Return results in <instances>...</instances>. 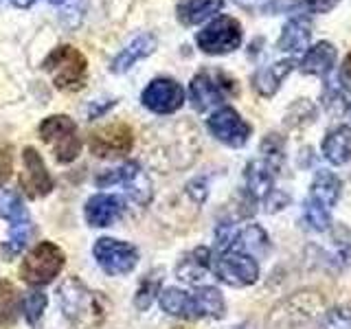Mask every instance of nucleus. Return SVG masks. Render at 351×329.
Returning <instances> with one entry per match:
<instances>
[{
    "label": "nucleus",
    "mask_w": 351,
    "mask_h": 329,
    "mask_svg": "<svg viewBox=\"0 0 351 329\" xmlns=\"http://www.w3.org/2000/svg\"><path fill=\"white\" fill-rule=\"evenodd\" d=\"M327 312L323 292L303 288L274 303L266 318V329H321Z\"/></svg>",
    "instance_id": "obj_1"
},
{
    "label": "nucleus",
    "mask_w": 351,
    "mask_h": 329,
    "mask_svg": "<svg viewBox=\"0 0 351 329\" xmlns=\"http://www.w3.org/2000/svg\"><path fill=\"white\" fill-rule=\"evenodd\" d=\"M58 299L64 316L75 329H99L106 321V303L77 277H69L58 288Z\"/></svg>",
    "instance_id": "obj_2"
},
{
    "label": "nucleus",
    "mask_w": 351,
    "mask_h": 329,
    "mask_svg": "<svg viewBox=\"0 0 351 329\" xmlns=\"http://www.w3.org/2000/svg\"><path fill=\"white\" fill-rule=\"evenodd\" d=\"M340 191H343V182L334 173L327 169H318L310 184V195L305 200L303 219L310 230L314 233H325L332 226V208L336 206Z\"/></svg>",
    "instance_id": "obj_3"
},
{
    "label": "nucleus",
    "mask_w": 351,
    "mask_h": 329,
    "mask_svg": "<svg viewBox=\"0 0 351 329\" xmlns=\"http://www.w3.org/2000/svg\"><path fill=\"white\" fill-rule=\"evenodd\" d=\"M42 69L49 73L53 86L64 93H77L86 86L88 75V60L82 51H77L71 44H62L55 47L47 60H44Z\"/></svg>",
    "instance_id": "obj_4"
},
{
    "label": "nucleus",
    "mask_w": 351,
    "mask_h": 329,
    "mask_svg": "<svg viewBox=\"0 0 351 329\" xmlns=\"http://www.w3.org/2000/svg\"><path fill=\"white\" fill-rule=\"evenodd\" d=\"M40 138L53 149L58 162H73L82 154V136L77 123L66 114H53L40 123Z\"/></svg>",
    "instance_id": "obj_5"
},
{
    "label": "nucleus",
    "mask_w": 351,
    "mask_h": 329,
    "mask_svg": "<svg viewBox=\"0 0 351 329\" xmlns=\"http://www.w3.org/2000/svg\"><path fill=\"white\" fill-rule=\"evenodd\" d=\"M66 263L64 250L53 241H42L20 266V279L29 285H47L62 272Z\"/></svg>",
    "instance_id": "obj_6"
},
{
    "label": "nucleus",
    "mask_w": 351,
    "mask_h": 329,
    "mask_svg": "<svg viewBox=\"0 0 351 329\" xmlns=\"http://www.w3.org/2000/svg\"><path fill=\"white\" fill-rule=\"evenodd\" d=\"M235 93V82L222 71H200L189 84V101L197 112H206L213 106H219Z\"/></svg>",
    "instance_id": "obj_7"
},
{
    "label": "nucleus",
    "mask_w": 351,
    "mask_h": 329,
    "mask_svg": "<svg viewBox=\"0 0 351 329\" xmlns=\"http://www.w3.org/2000/svg\"><path fill=\"white\" fill-rule=\"evenodd\" d=\"M211 272L215 277L233 288H246V285L257 283L259 279V263L255 257L239 250H222L213 259L211 257Z\"/></svg>",
    "instance_id": "obj_8"
},
{
    "label": "nucleus",
    "mask_w": 351,
    "mask_h": 329,
    "mask_svg": "<svg viewBox=\"0 0 351 329\" xmlns=\"http://www.w3.org/2000/svg\"><path fill=\"white\" fill-rule=\"evenodd\" d=\"M197 47L206 55H226L241 47V25L230 16H219L195 36Z\"/></svg>",
    "instance_id": "obj_9"
},
{
    "label": "nucleus",
    "mask_w": 351,
    "mask_h": 329,
    "mask_svg": "<svg viewBox=\"0 0 351 329\" xmlns=\"http://www.w3.org/2000/svg\"><path fill=\"white\" fill-rule=\"evenodd\" d=\"M93 252L101 270L106 274H112V277L132 272L136 268V261H138V250L134 246L128 244V241L112 239V237L97 239Z\"/></svg>",
    "instance_id": "obj_10"
},
{
    "label": "nucleus",
    "mask_w": 351,
    "mask_h": 329,
    "mask_svg": "<svg viewBox=\"0 0 351 329\" xmlns=\"http://www.w3.org/2000/svg\"><path fill=\"white\" fill-rule=\"evenodd\" d=\"M206 127L211 132V136H215L219 143H224L228 147H244L252 134V127L248 121L241 119V114L230 106L215 110V112L208 117Z\"/></svg>",
    "instance_id": "obj_11"
},
{
    "label": "nucleus",
    "mask_w": 351,
    "mask_h": 329,
    "mask_svg": "<svg viewBox=\"0 0 351 329\" xmlns=\"http://www.w3.org/2000/svg\"><path fill=\"white\" fill-rule=\"evenodd\" d=\"M134 147V132L125 123H110L90 134V151L99 158L125 156Z\"/></svg>",
    "instance_id": "obj_12"
},
{
    "label": "nucleus",
    "mask_w": 351,
    "mask_h": 329,
    "mask_svg": "<svg viewBox=\"0 0 351 329\" xmlns=\"http://www.w3.org/2000/svg\"><path fill=\"white\" fill-rule=\"evenodd\" d=\"M184 88L169 77H158L154 80L145 90H143L141 101L147 110L156 114H171L180 110L184 103Z\"/></svg>",
    "instance_id": "obj_13"
},
{
    "label": "nucleus",
    "mask_w": 351,
    "mask_h": 329,
    "mask_svg": "<svg viewBox=\"0 0 351 329\" xmlns=\"http://www.w3.org/2000/svg\"><path fill=\"white\" fill-rule=\"evenodd\" d=\"M22 162H25V171L20 175V184L29 197H42L53 191V178L44 164L42 156L36 147H25L22 151Z\"/></svg>",
    "instance_id": "obj_14"
},
{
    "label": "nucleus",
    "mask_w": 351,
    "mask_h": 329,
    "mask_svg": "<svg viewBox=\"0 0 351 329\" xmlns=\"http://www.w3.org/2000/svg\"><path fill=\"white\" fill-rule=\"evenodd\" d=\"M123 211H125L123 197L110 195V193H97L86 202L84 215H86L88 226L104 228V226H110L114 219H119L121 215H123Z\"/></svg>",
    "instance_id": "obj_15"
},
{
    "label": "nucleus",
    "mask_w": 351,
    "mask_h": 329,
    "mask_svg": "<svg viewBox=\"0 0 351 329\" xmlns=\"http://www.w3.org/2000/svg\"><path fill=\"white\" fill-rule=\"evenodd\" d=\"M296 66V60H281V62H274L266 69H261L255 73L252 77V88L257 90L259 97H274L277 90L281 88V84L285 82V77H288Z\"/></svg>",
    "instance_id": "obj_16"
},
{
    "label": "nucleus",
    "mask_w": 351,
    "mask_h": 329,
    "mask_svg": "<svg viewBox=\"0 0 351 329\" xmlns=\"http://www.w3.org/2000/svg\"><path fill=\"white\" fill-rule=\"evenodd\" d=\"M336 47L332 42L321 40L316 42L314 47H307L303 60H301V71L305 75H316V77H327L332 73L334 64H336Z\"/></svg>",
    "instance_id": "obj_17"
},
{
    "label": "nucleus",
    "mask_w": 351,
    "mask_h": 329,
    "mask_svg": "<svg viewBox=\"0 0 351 329\" xmlns=\"http://www.w3.org/2000/svg\"><path fill=\"white\" fill-rule=\"evenodd\" d=\"M156 44L158 42H156V38L152 36V33H143V36H136L125 49H121V53L112 60V64H110V71H112V73H125V71H130L138 60H145L147 55H152L154 51H156Z\"/></svg>",
    "instance_id": "obj_18"
},
{
    "label": "nucleus",
    "mask_w": 351,
    "mask_h": 329,
    "mask_svg": "<svg viewBox=\"0 0 351 329\" xmlns=\"http://www.w3.org/2000/svg\"><path fill=\"white\" fill-rule=\"evenodd\" d=\"M310 38H312L310 20L305 16L292 18L290 22H285L281 36L277 40V49L283 53H303L310 47Z\"/></svg>",
    "instance_id": "obj_19"
},
{
    "label": "nucleus",
    "mask_w": 351,
    "mask_h": 329,
    "mask_svg": "<svg viewBox=\"0 0 351 329\" xmlns=\"http://www.w3.org/2000/svg\"><path fill=\"white\" fill-rule=\"evenodd\" d=\"M226 250H239V252H246L250 257H263V255H268V250H270V239L261 226L250 224L244 230H235V235L230 239Z\"/></svg>",
    "instance_id": "obj_20"
},
{
    "label": "nucleus",
    "mask_w": 351,
    "mask_h": 329,
    "mask_svg": "<svg viewBox=\"0 0 351 329\" xmlns=\"http://www.w3.org/2000/svg\"><path fill=\"white\" fill-rule=\"evenodd\" d=\"M323 156L332 164H347L351 160V127L338 125L329 130L323 138Z\"/></svg>",
    "instance_id": "obj_21"
},
{
    "label": "nucleus",
    "mask_w": 351,
    "mask_h": 329,
    "mask_svg": "<svg viewBox=\"0 0 351 329\" xmlns=\"http://www.w3.org/2000/svg\"><path fill=\"white\" fill-rule=\"evenodd\" d=\"M244 178H246V193L255 202H259V200H263V197H266L272 191L274 169L270 167L266 160H250L246 171H244Z\"/></svg>",
    "instance_id": "obj_22"
},
{
    "label": "nucleus",
    "mask_w": 351,
    "mask_h": 329,
    "mask_svg": "<svg viewBox=\"0 0 351 329\" xmlns=\"http://www.w3.org/2000/svg\"><path fill=\"white\" fill-rule=\"evenodd\" d=\"M160 307L162 312H167L169 316H178L186 318V321H195V318H202L200 310H197L195 296L186 294L178 288H167L160 292Z\"/></svg>",
    "instance_id": "obj_23"
},
{
    "label": "nucleus",
    "mask_w": 351,
    "mask_h": 329,
    "mask_svg": "<svg viewBox=\"0 0 351 329\" xmlns=\"http://www.w3.org/2000/svg\"><path fill=\"white\" fill-rule=\"evenodd\" d=\"M222 7L224 0H180L176 7V16L184 27H193L215 16Z\"/></svg>",
    "instance_id": "obj_24"
},
{
    "label": "nucleus",
    "mask_w": 351,
    "mask_h": 329,
    "mask_svg": "<svg viewBox=\"0 0 351 329\" xmlns=\"http://www.w3.org/2000/svg\"><path fill=\"white\" fill-rule=\"evenodd\" d=\"M208 270H211V250L200 246L182 259L176 272H178V279L186 283H200Z\"/></svg>",
    "instance_id": "obj_25"
},
{
    "label": "nucleus",
    "mask_w": 351,
    "mask_h": 329,
    "mask_svg": "<svg viewBox=\"0 0 351 329\" xmlns=\"http://www.w3.org/2000/svg\"><path fill=\"white\" fill-rule=\"evenodd\" d=\"M29 235H31V219L29 215L22 217V219H16V222H11V228H9V237L0 248L3 252V257L7 261H11L14 257H18L22 250H25L27 241H29Z\"/></svg>",
    "instance_id": "obj_26"
},
{
    "label": "nucleus",
    "mask_w": 351,
    "mask_h": 329,
    "mask_svg": "<svg viewBox=\"0 0 351 329\" xmlns=\"http://www.w3.org/2000/svg\"><path fill=\"white\" fill-rule=\"evenodd\" d=\"M195 296V303H197V310H200V316H208V318H222L226 312V303H224V296L217 288H211V285H204V288H197Z\"/></svg>",
    "instance_id": "obj_27"
},
{
    "label": "nucleus",
    "mask_w": 351,
    "mask_h": 329,
    "mask_svg": "<svg viewBox=\"0 0 351 329\" xmlns=\"http://www.w3.org/2000/svg\"><path fill=\"white\" fill-rule=\"evenodd\" d=\"M160 283H162V270H154L149 274H145V279L141 281L138 290L134 294V305L136 310L145 312L152 307L154 299H156V294H160Z\"/></svg>",
    "instance_id": "obj_28"
},
{
    "label": "nucleus",
    "mask_w": 351,
    "mask_h": 329,
    "mask_svg": "<svg viewBox=\"0 0 351 329\" xmlns=\"http://www.w3.org/2000/svg\"><path fill=\"white\" fill-rule=\"evenodd\" d=\"M141 173H143L141 164L134 162V160H130V162L121 164V167H117V169H108L104 173H99L95 178V182H97V186H110V184H117V182L128 186V184L134 182Z\"/></svg>",
    "instance_id": "obj_29"
},
{
    "label": "nucleus",
    "mask_w": 351,
    "mask_h": 329,
    "mask_svg": "<svg viewBox=\"0 0 351 329\" xmlns=\"http://www.w3.org/2000/svg\"><path fill=\"white\" fill-rule=\"evenodd\" d=\"M20 299L16 288L9 281L0 279V325H9L16 321L18 316Z\"/></svg>",
    "instance_id": "obj_30"
},
{
    "label": "nucleus",
    "mask_w": 351,
    "mask_h": 329,
    "mask_svg": "<svg viewBox=\"0 0 351 329\" xmlns=\"http://www.w3.org/2000/svg\"><path fill=\"white\" fill-rule=\"evenodd\" d=\"M261 151H263V156H266L263 160L277 171L283 164V158H285V141L279 134H268L261 141Z\"/></svg>",
    "instance_id": "obj_31"
},
{
    "label": "nucleus",
    "mask_w": 351,
    "mask_h": 329,
    "mask_svg": "<svg viewBox=\"0 0 351 329\" xmlns=\"http://www.w3.org/2000/svg\"><path fill=\"white\" fill-rule=\"evenodd\" d=\"M314 119H316V108L310 99H299V101H294L288 110V125L292 127L310 125L314 123Z\"/></svg>",
    "instance_id": "obj_32"
},
{
    "label": "nucleus",
    "mask_w": 351,
    "mask_h": 329,
    "mask_svg": "<svg viewBox=\"0 0 351 329\" xmlns=\"http://www.w3.org/2000/svg\"><path fill=\"white\" fill-rule=\"evenodd\" d=\"M321 329H351V303H343L327 310Z\"/></svg>",
    "instance_id": "obj_33"
},
{
    "label": "nucleus",
    "mask_w": 351,
    "mask_h": 329,
    "mask_svg": "<svg viewBox=\"0 0 351 329\" xmlns=\"http://www.w3.org/2000/svg\"><path fill=\"white\" fill-rule=\"evenodd\" d=\"M0 217H7L9 222L27 217V208L16 193H11V191L0 193Z\"/></svg>",
    "instance_id": "obj_34"
},
{
    "label": "nucleus",
    "mask_w": 351,
    "mask_h": 329,
    "mask_svg": "<svg viewBox=\"0 0 351 329\" xmlns=\"http://www.w3.org/2000/svg\"><path fill=\"white\" fill-rule=\"evenodd\" d=\"M47 303H49L47 294H42V292H29L25 296V316L31 327H36L40 323L44 310H47Z\"/></svg>",
    "instance_id": "obj_35"
},
{
    "label": "nucleus",
    "mask_w": 351,
    "mask_h": 329,
    "mask_svg": "<svg viewBox=\"0 0 351 329\" xmlns=\"http://www.w3.org/2000/svg\"><path fill=\"white\" fill-rule=\"evenodd\" d=\"M266 14H296L301 16L303 11H307L305 0H270L266 5Z\"/></svg>",
    "instance_id": "obj_36"
},
{
    "label": "nucleus",
    "mask_w": 351,
    "mask_h": 329,
    "mask_svg": "<svg viewBox=\"0 0 351 329\" xmlns=\"http://www.w3.org/2000/svg\"><path fill=\"white\" fill-rule=\"evenodd\" d=\"M11 169H14V154H11V145L0 143V186L9 180Z\"/></svg>",
    "instance_id": "obj_37"
},
{
    "label": "nucleus",
    "mask_w": 351,
    "mask_h": 329,
    "mask_svg": "<svg viewBox=\"0 0 351 329\" xmlns=\"http://www.w3.org/2000/svg\"><path fill=\"white\" fill-rule=\"evenodd\" d=\"M290 204V195L283 193V191H270L266 197H263V206H266L268 213H277V211H283L285 206Z\"/></svg>",
    "instance_id": "obj_38"
},
{
    "label": "nucleus",
    "mask_w": 351,
    "mask_h": 329,
    "mask_svg": "<svg viewBox=\"0 0 351 329\" xmlns=\"http://www.w3.org/2000/svg\"><path fill=\"white\" fill-rule=\"evenodd\" d=\"M186 193H189L197 204H202L208 195V189H206V180L204 178H195L186 184Z\"/></svg>",
    "instance_id": "obj_39"
},
{
    "label": "nucleus",
    "mask_w": 351,
    "mask_h": 329,
    "mask_svg": "<svg viewBox=\"0 0 351 329\" xmlns=\"http://www.w3.org/2000/svg\"><path fill=\"white\" fill-rule=\"evenodd\" d=\"M340 0H305L307 11H314V14H329L334 7H338Z\"/></svg>",
    "instance_id": "obj_40"
},
{
    "label": "nucleus",
    "mask_w": 351,
    "mask_h": 329,
    "mask_svg": "<svg viewBox=\"0 0 351 329\" xmlns=\"http://www.w3.org/2000/svg\"><path fill=\"white\" fill-rule=\"evenodd\" d=\"M332 241H336V244L340 246V250H343V248H351V230L347 226H343V224L334 226Z\"/></svg>",
    "instance_id": "obj_41"
},
{
    "label": "nucleus",
    "mask_w": 351,
    "mask_h": 329,
    "mask_svg": "<svg viewBox=\"0 0 351 329\" xmlns=\"http://www.w3.org/2000/svg\"><path fill=\"white\" fill-rule=\"evenodd\" d=\"M233 3L246 11H263L270 0H233Z\"/></svg>",
    "instance_id": "obj_42"
},
{
    "label": "nucleus",
    "mask_w": 351,
    "mask_h": 329,
    "mask_svg": "<svg viewBox=\"0 0 351 329\" xmlns=\"http://www.w3.org/2000/svg\"><path fill=\"white\" fill-rule=\"evenodd\" d=\"M114 106V101L112 99H108V103H104V106H99V103H93L90 108H88V121H93V119H97V117H101V114H106L110 108Z\"/></svg>",
    "instance_id": "obj_43"
},
{
    "label": "nucleus",
    "mask_w": 351,
    "mask_h": 329,
    "mask_svg": "<svg viewBox=\"0 0 351 329\" xmlns=\"http://www.w3.org/2000/svg\"><path fill=\"white\" fill-rule=\"evenodd\" d=\"M343 80H347L351 84V53L347 55L345 62H343Z\"/></svg>",
    "instance_id": "obj_44"
},
{
    "label": "nucleus",
    "mask_w": 351,
    "mask_h": 329,
    "mask_svg": "<svg viewBox=\"0 0 351 329\" xmlns=\"http://www.w3.org/2000/svg\"><path fill=\"white\" fill-rule=\"evenodd\" d=\"M11 3H14L16 7H20V9H27V7H31L33 3H36V0H11Z\"/></svg>",
    "instance_id": "obj_45"
},
{
    "label": "nucleus",
    "mask_w": 351,
    "mask_h": 329,
    "mask_svg": "<svg viewBox=\"0 0 351 329\" xmlns=\"http://www.w3.org/2000/svg\"><path fill=\"white\" fill-rule=\"evenodd\" d=\"M49 3H53V5H62L64 0H49Z\"/></svg>",
    "instance_id": "obj_46"
},
{
    "label": "nucleus",
    "mask_w": 351,
    "mask_h": 329,
    "mask_svg": "<svg viewBox=\"0 0 351 329\" xmlns=\"http://www.w3.org/2000/svg\"><path fill=\"white\" fill-rule=\"evenodd\" d=\"M173 329H186V327H173Z\"/></svg>",
    "instance_id": "obj_47"
},
{
    "label": "nucleus",
    "mask_w": 351,
    "mask_h": 329,
    "mask_svg": "<svg viewBox=\"0 0 351 329\" xmlns=\"http://www.w3.org/2000/svg\"><path fill=\"white\" fill-rule=\"evenodd\" d=\"M349 114H351V101H349Z\"/></svg>",
    "instance_id": "obj_48"
}]
</instances>
